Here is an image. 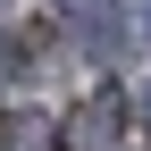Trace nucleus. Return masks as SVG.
<instances>
[{"label":"nucleus","instance_id":"obj_3","mask_svg":"<svg viewBox=\"0 0 151 151\" xmlns=\"http://www.w3.org/2000/svg\"><path fill=\"white\" fill-rule=\"evenodd\" d=\"M126 118H134V134L151 143V67L134 76V84H126Z\"/></svg>","mask_w":151,"mask_h":151},{"label":"nucleus","instance_id":"obj_5","mask_svg":"<svg viewBox=\"0 0 151 151\" xmlns=\"http://www.w3.org/2000/svg\"><path fill=\"white\" fill-rule=\"evenodd\" d=\"M143 34H151V17H143Z\"/></svg>","mask_w":151,"mask_h":151},{"label":"nucleus","instance_id":"obj_1","mask_svg":"<svg viewBox=\"0 0 151 151\" xmlns=\"http://www.w3.org/2000/svg\"><path fill=\"white\" fill-rule=\"evenodd\" d=\"M126 34H134V17H126L118 0H76V42H84L92 59H109V50H126Z\"/></svg>","mask_w":151,"mask_h":151},{"label":"nucleus","instance_id":"obj_4","mask_svg":"<svg viewBox=\"0 0 151 151\" xmlns=\"http://www.w3.org/2000/svg\"><path fill=\"white\" fill-rule=\"evenodd\" d=\"M17 76H25V42H17V34H0V92H9Z\"/></svg>","mask_w":151,"mask_h":151},{"label":"nucleus","instance_id":"obj_2","mask_svg":"<svg viewBox=\"0 0 151 151\" xmlns=\"http://www.w3.org/2000/svg\"><path fill=\"white\" fill-rule=\"evenodd\" d=\"M0 143H17V151H50V143H59V126H50L42 109H0Z\"/></svg>","mask_w":151,"mask_h":151}]
</instances>
